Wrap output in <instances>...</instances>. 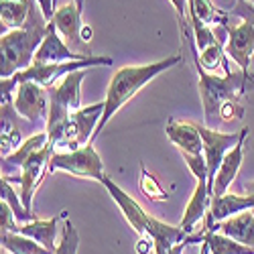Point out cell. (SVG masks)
Returning <instances> with one entry per match:
<instances>
[{
	"label": "cell",
	"instance_id": "6da1fadb",
	"mask_svg": "<svg viewBox=\"0 0 254 254\" xmlns=\"http://www.w3.org/2000/svg\"><path fill=\"white\" fill-rule=\"evenodd\" d=\"M83 77H86V69H75L61 77L57 88H49V116L45 122V130L53 149L55 146H67L69 151L79 149L73 114L81 108L79 88Z\"/></svg>",
	"mask_w": 254,
	"mask_h": 254
},
{
	"label": "cell",
	"instance_id": "7a4b0ae2",
	"mask_svg": "<svg viewBox=\"0 0 254 254\" xmlns=\"http://www.w3.org/2000/svg\"><path fill=\"white\" fill-rule=\"evenodd\" d=\"M49 20L45 18L39 2L35 0L27 23L20 29L4 31L0 39V77L8 79L20 69L33 65L37 49L49 33Z\"/></svg>",
	"mask_w": 254,
	"mask_h": 254
},
{
	"label": "cell",
	"instance_id": "3957f363",
	"mask_svg": "<svg viewBox=\"0 0 254 254\" xmlns=\"http://www.w3.org/2000/svg\"><path fill=\"white\" fill-rule=\"evenodd\" d=\"M181 61V55H171L167 59H161L157 63H146V65H126L120 67L110 83H108V90H106V98H104V114L98 122V128L90 140V144H94V140L100 136V132L106 128V124L110 122V118L122 108V106L128 102L130 98H134L146 83L153 81L157 75H161L163 71L171 69L173 65Z\"/></svg>",
	"mask_w": 254,
	"mask_h": 254
},
{
	"label": "cell",
	"instance_id": "277c9868",
	"mask_svg": "<svg viewBox=\"0 0 254 254\" xmlns=\"http://www.w3.org/2000/svg\"><path fill=\"white\" fill-rule=\"evenodd\" d=\"M197 69V86H199V98L203 104V124L216 126V118H220L222 106L228 102L240 100L242 94L248 90H254V75L246 71H228L224 75L207 73L201 67Z\"/></svg>",
	"mask_w": 254,
	"mask_h": 254
},
{
	"label": "cell",
	"instance_id": "5b68a950",
	"mask_svg": "<svg viewBox=\"0 0 254 254\" xmlns=\"http://www.w3.org/2000/svg\"><path fill=\"white\" fill-rule=\"evenodd\" d=\"M94 65H112L110 57H88L81 61H63V63H33L27 69H20L18 73H14L8 79H2V86H0V92H2V102H12V92L18 83L25 81H35L43 88H53V81L65 77L67 73L75 71V69H88Z\"/></svg>",
	"mask_w": 254,
	"mask_h": 254
},
{
	"label": "cell",
	"instance_id": "8992f818",
	"mask_svg": "<svg viewBox=\"0 0 254 254\" xmlns=\"http://www.w3.org/2000/svg\"><path fill=\"white\" fill-rule=\"evenodd\" d=\"M69 173L75 177H86L94 181H102L104 177V163L94 144H83L75 151L67 153H53L49 161V173Z\"/></svg>",
	"mask_w": 254,
	"mask_h": 254
},
{
	"label": "cell",
	"instance_id": "52a82bcc",
	"mask_svg": "<svg viewBox=\"0 0 254 254\" xmlns=\"http://www.w3.org/2000/svg\"><path fill=\"white\" fill-rule=\"evenodd\" d=\"M197 130L201 134V140H203V157H205V163H207V187H209V193L214 195V179H216V173L224 161V157L228 155V151H232L236 146V142L242 138V134L246 132V128H242L240 132H220L211 126H205V124H197Z\"/></svg>",
	"mask_w": 254,
	"mask_h": 254
},
{
	"label": "cell",
	"instance_id": "ba28073f",
	"mask_svg": "<svg viewBox=\"0 0 254 254\" xmlns=\"http://www.w3.org/2000/svg\"><path fill=\"white\" fill-rule=\"evenodd\" d=\"M12 106L18 116L27 118L31 124L47 122L49 116V90L35 81L18 83L12 92Z\"/></svg>",
	"mask_w": 254,
	"mask_h": 254
},
{
	"label": "cell",
	"instance_id": "9c48e42d",
	"mask_svg": "<svg viewBox=\"0 0 254 254\" xmlns=\"http://www.w3.org/2000/svg\"><path fill=\"white\" fill-rule=\"evenodd\" d=\"M51 155H53V146L45 144L43 149H39L37 153H33L25 161L23 169H20V177H6L8 181H18L20 183V199H23V205H25L27 211H31L33 195L39 189L41 181H43L45 173H49Z\"/></svg>",
	"mask_w": 254,
	"mask_h": 254
},
{
	"label": "cell",
	"instance_id": "30bf717a",
	"mask_svg": "<svg viewBox=\"0 0 254 254\" xmlns=\"http://www.w3.org/2000/svg\"><path fill=\"white\" fill-rule=\"evenodd\" d=\"M226 55L236 65L250 73V61L254 55V18L242 16L238 25H226Z\"/></svg>",
	"mask_w": 254,
	"mask_h": 254
},
{
	"label": "cell",
	"instance_id": "8fae6325",
	"mask_svg": "<svg viewBox=\"0 0 254 254\" xmlns=\"http://www.w3.org/2000/svg\"><path fill=\"white\" fill-rule=\"evenodd\" d=\"M53 25L57 27L61 39L75 51L86 57H92V49H88V43L81 39V8L77 2L69 0V2L57 6L55 16H53Z\"/></svg>",
	"mask_w": 254,
	"mask_h": 254
},
{
	"label": "cell",
	"instance_id": "7c38bea8",
	"mask_svg": "<svg viewBox=\"0 0 254 254\" xmlns=\"http://www.w3.org/2000/svg\"><path fill=\"white\" fill-rule=\"evenodd\" d=\"M100 183H102L106 189H108L110 197H112L114 203L120 207L122 216H124L126 222H128V226L136 232L138 236H146V224H149V214H146V211L140 207V203H138L134 197H130L128 193H126L122 187H118L106 173H104V177H102Z\"/></svg>",
	"mask_w": 254,
	"mask_h": 254
},
{
	"label": "cell",
	"instance_id": "4fadbf2b",
	"mask_svg": "<svg viewBox=\"0 0 254 254\" xmlns=\"http://www.w3.org/2000/svg\"><path fill=\"white\" fill-rule=\"evenodd\" d=\"M81 59H88V57L81 53H75L65 41L61 39L57 27L51 23L49 33L43 39L41 47L37 49L33 63H63V61H81Z\"/></svg>",
	"mask_w": 254,
	"mask_h": 254
},
{
	"label": "cell",
	"instance_id": "5bb4252c",
	"mask_svg": "<svg viewBox=\"0 0 254 254\" xmlns=\"http://www.w3.org/2000/svg\"><path fill=\"white\" fill-rule=\"evenodd\" d=\"M165 130L169 140L181 151V155H203V140L197 130V124L171 118L167 122Z\"/></svg>",
	"mask_w": 254,
	"mask_h": 254
},
{
	"label": "cell",
	"instance_id": "9a60e30c",
	"mask_svg": "<svg viewBox=\"0 0 254 254\" xmlns=\"http://www.w3.org/2000/svg\"><path fill=\"white\" fill-rule=\"evenodd\" d=\"M146 236H149L155 244V254H169L175 244H179L187 238V232L181 226H171V224L161 222V220L149 216Z\"/></svg>",
	"mask_w": 254,
	"mask_h": 254
},
{
	"label": "cell",
	"instance_id": "2e32d148",
	"mask_svg": "<svg viewBox=\"0 0 254 254\" xmlns=\"http://www.w3.org/2000/svg\"><path fill=\"white\" fill-rule=\"evenodd\" d=\"M246 209L254 211V197L252 195H236V193H222V195H211L209 211L207 216L218 222H224L232 216H238Z\"/></svg>",
	"mask_w": 254,
	"mask_h": 254
},
{
	"label": "cell",
	"instance_id": "e0dca14e",
	"mask_svg": "<svg viewBox=\"0 0 254 254\" xmlns=\"http://www.w3.org/2000/svg\"><path fill=\"white\" fill-rule=\"evenodd\" d=\"M246 136H248V128L246 132L242 134V138L236 142V146L232 151H228V155L224 157L218 173H216V179H214V195H222L226 193V189L234 183V179L238 177V171H240V165H242V159H244V142H246Z\"/></svg>",
	"mask_w": 254,
	"mask_h": 254
},
{
	"label": "cell",
	"instance_id": "ac0fdd59",
	"mask_svg": "<svg viewBox=\"0 0 254 254\" xmlns=\"http://www.w3.org/2000/svg\"><path fill=\"white\" fill-rule=\"evenodd\" d=\"M209 201H211V193H209V187H207V179H197L193 195L187 201V207L183 211V218H181V224H179L187 234L193 230L195 224H199L207 216Z\"/></svg>",
	"mask_w": 254,
	"mask_h": 254
},
{
	"label": "cell",
	"instance_id": "d6986e66",
	"mask_svg": "<svg viewBox=\"0 0 254 254\" xmlns=\"http://www.w3.org/2000/svg\"><path fill=\"white\" fill-rule=\"evenodd\" d=\"M216 232H222V234L238 240L240 244L254 248V211L246 209L238 216H232L224 222H218Z\"/></svg>",
	"mask_w": 254,
	"mask_h": 254
},
{
	"label": "cell",
	"instance_id": "ffe728a7",
	"mask_svg": "<svg viewBox=\"0 0 254 254\" xmlns=\"http://www.w3.org/2000/svg\"><path fill=\"white\" fill-rule=\"evenodd\" d=\"M45 144H49L47 130L45 132H39V134H33L31 138H27L23 144H20L16 151H12L10 155L2 157V177H12V169H23L25 161L33 153H37L39 149H43Z\"/></svg>",
	"mask_w": 254,
	"mask_h": 254
},
{
	"label": "cell",
	"instance_id": "44dd1931",
	"mask_svg": "<svg viewBox=\"0 0 254 254\" xmlns=\"http://www.w3.org/2000/svg\"><path fill=\"white\" fill-rule=\"evenodd\" d=\"M102 114H104V102H96L92 106H86V108H79L73 114V126H75V134H77L79 146L90 144Z\"/></svg>",
	"mask_w": 254,
	"mask_h": 254
},
{
	"label": "cell",
	"instance_id": "7402d4cb",
	"mask_svg": "<svg viewBox=\"0 0 254 254\" xmlns=\"http://www.w3.org/2000/svg\"><path fill=\"white\" fill-rule=\"evenodd\" d=\"M16 232L18 234H25L37 242H41L45 248H49L51 252L57 250L59 244H55V238H57V218H51V220H33V222H27V224H18L16 226Z\"/></svg>",
	"mask_w": 254,
	"mask_h": 254
},
{
	"label": "cell",
	"instance_id": "603a6c76",
	"mask_svg": "<svg viewBox=\"0 0 254 254\" xmlns=\"http://www.w3.org/2000/svg\"><path fill=\"white\" fill-rule=\"evenodd\" d=\"M35 0H0V20H2V33L20 29L31 12Z\"/></svg>",
	"mask_w": 254,
	"mask_h": 254
},
{
	"label": "cell",
	"instance_id": "cb8c5ba5",
	"mask_svg": "<svg viewBox=\"0 0 254 254\" xmlns=\"http://www.w3.org/2000/svg\"><path fill=\"white\" fill-rule=\"evenodd\" d=\"M189 18L191 23H203L207 27H226L230 23V12L220 10L211 0H189Z\"/></svg>",
	"mask_w": 254,
	"mask_h": 254
},
{
	"label": "cell",
	"instance_id": "d4e9b609",
	"mask_svg": "<svg viewBox=\"0 0 254 254\" xmlns=\"http://www.w3.org/2000/svg\"><path fill=\"white\" fill-rule=\"evenodd\" d=\"M201 234H203V240L201 242H207L209 244V252L211 254H254V248L252 246L240 244L238 240L222 234V232H207L203 228Z\"/></svg>",
	"mask_w": 254,
	"mask_h": 254
},
{
	"label": "cell",
	"instance_id": "484cf974",
	"mask_svg": "<svg viewBox=\"0 0 254 254\" xmlns=\"http://www.w3.org/2000/svg\"><path fill=\"white\" fill-rule=\"evenodd\" d=\"M2 250L8 254H53L41 242L18 232H2Z\"/></svg>",
	"mask_w": 254,
	"mask_h": 254
},
{
	"label": "cell",
	"instance_id": "4316f807",
	"mask_svg": "<svg viewBox=\"0 0 254 254\" xmlns=\"http://www.w3.org/2000/svg\"><path fill=\"white\" fill-rule=\"evenodd\" d=\"M228 37V35H226ZM226 37H220L216 43H211L209 47H205L203 51H199V57L195 59V67H201L203 71L211 73V71H216L218 67H224V71H232L228 67V61H226V43H224V39Z\"/></svg>",
	"mask_w": 254,
	"mask_h": 254
},
{
	"label": "cell",
	"instance_id": "83f0119b",
	"mask_svg": "<svg viewBox=\"0 0 254 254\" xmlns=\"http://www.w3.org/2000/svg\"><path fill=\"white\" fill-rule=\"evenodd\" d=\"M171 6L177 12V23L181 31V41L189 43V51L193 55V61L199 57L197 47H195V39H193V27H191V18H189V0H169Z\"/></svg>",
	"mask_w": 254,
	"mask_h": 254
},
{
	"label": "cell",
	"instance_id": "f1b7e54d",
	"mask_svg": "<svg viewBox=\"0 0 254 254\" xmlns=\"http://www.w3.org/2000/svg\"><path fill=\"white\" fill-rule=\"evenodd\" d=\"M0 197H2L4 203L10 205V209L14 211V218H16L18 224H27V222L37 220V216L33 214V211L25 209L23 199H20V195H16V191L12 189V181H8L6 177H2V181H0Z\"/></svg>",
	"mask_w": 254,
	"mask_h": 254
},
{
	"label": "cell",
	"instance_id": "f546056e",
	"mask_svg": "<svg viewBox=\"0 0 254 254\" xmlns=\"http://www.w3.org/2000/svg\"><path fill=\"white\" fill-rule=\"evenodd\" d=\"M138 187H140V191L146 199H151V201H167L169 199V193L165 191V189L161 187L159 179L146 171V167L140 165V179H138Z\"/></svg>",
	"mask_w": 254,
	"mask_h": 254
},
{
	"label": "cell",
	"instance_id": "4dcf8cb0",
	"mask_svg": "<svg viewBox=\"0 0 254 254\" xmlns=\"http://www.w3.org/2000/svg\"><path fill=\"white\" fill-rule=\"evenodd\" d=\"M77 246H79V236L77 230L73 228V224L67 220L63 226V234H61V242L57 246V250L53 254H77ZM4 254V252H2Z\"/></svg>",
	"mask_w": 254,
	"mask_h": 254
},
{
	"label": "cell",
	"instance_id": "1f68e13d",
	"mask_svg": "<svg viewBox=\"0 0 254 254\" xmlns=\"http://www.w3.org/2000/svg\"><path fill=\"white\" fill-rule=\"evenodd\" d=\"M183 159L195 179H207V163L203 155H183Z\"/></svg>",
	"mask_w": 254,
	"mask_h": 254
},
{
	"label": "cell",
	"instance_id": "d6a6232c",
	"mask_svg": "<svg viewBox=\"0 0 254 254\" xmlns=\"http://www.w3.org/2000/svg\"><path fill=\"white\" fill-rule=\"evenodd\" d=\"M242 116H244V108H242L240 100L224 104L220 110V120H224V122H234V120H240Z\"/></svg>",
	"mask_w": 254,
	"mask_h": 254
},
{
	"label": "cell",
	"instance_id": "836d02e7",
	"mask_svg": "<svg viewBox=\"0 0 254 254\" xmlns=\"http://www.w3.org/2000/svg\"><path fill=\"white\" fill-rule=\"evenodd\" d=\"M37 2H39L41 10H43L45 18L49 20V23H53V16H55V10H53V6H55V0H37Z\"/></svg>",
	"mask_w": 254,
	"mask_h": 254
},
{
	"label": "cell",
	"instance_id": "e575fe53",
	"mask_svg": "<svg viewBox=\"0 0 254 254\" xmlns=\"http://www.w3.org/2000/svg\"><path fill=\"white\" fill-rule=\"evenodd\" d=\"M236 14H250V16H254V4H248L246 0H238Z\"/></svg>",
	"mask_w": 254,
	"mask_h": 254
},
{
	"label": "cell",
	"instance_id": "d590c367",
	"mask_svg": "<svg viewBox=\"0 0 254 254\" xmlns=\"http://www.w3.org/2000/svg\"><path fill=\"white\" fill-rule=\"evenodd\" d=\"M81 39L83 41H86V43H90V41H92V27H81Z\"/></svg>",
	"mask_w": 254,
	"mask_h": 254
},
{
	"label": "cell",
	"instance_id": "8d00e7d4",
	"mask_svg": "<svg viewBox=\"0 0 254 254\" xmlns=\"http://www.w3.org/2000/svg\"><path fill=\"white\" fill-rule=\"evenodd\" d=\"M244 189H246V193H248V195H252V197H254V181L246 183V185H244Z\"/></svg>",
	"mask_w": 254,
	"mask_h": 254
},
{
	"label": "cell",
	"instance_id": "74e56055",
	"mask_svg": "<svg viewBox=\"0 0 254 254\" xmlns=\"http://www.w3.org/2000/svg\"><path fill=\"white\" fill-rule=\"evenodd\" d=\"M193 254H209V244H207V242H201L199 252H193Z\"/></svg>",
	"mask_w": 254,
	"mask_h": 254
},
{
	"label": "cell",
	"instance_id": "f35d334b",
	"mask_svg": "<svg viewBox=\"0 0 254 254\" xmlns=\"http://www.w3.org/2000/svg\"><path fill=\"white\" fill-rule=\"evenodd\" d=\"M73 2H77V6H79V8H83V0H73Z\"/></svg>",
	"mask_w": 254,
	"mask_h": 254
},
{
	"label": "cell",
	"instance_id": "ab89813d",
	"mask_svg": "<svg viewBox=\"0 0 254 254\" xmlns=\"http://www.w3.org/2000/svg\"><path fill=\"white\" fill-rule=\"evenodd\" d=\"M248 2H250V4H254V0H248Z\"/></svg>",
	"mask_w": 254,
	"mask_h": 254
}]
</instances>
